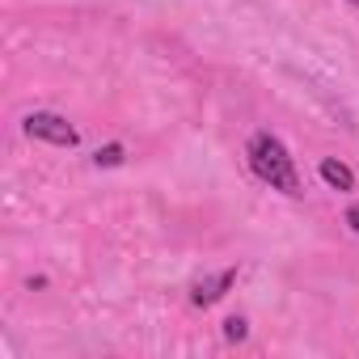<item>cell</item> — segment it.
I'll list each match as a JSON object with an SVG mask.
<instances>
[{
  "label": "cell",
  "mask_w": 359,
  "mask_h": 359,
  "mask_svg": "<svg viewBox=\"0 0 359 359\" xmlns=\"http://www.w3.org/2000/svg\"><path fill=\"white\" fill-rule=\"evenodd\" d=\"M250 165H254V173L262 177L271 191L300 195V173H296V165H292L287 148H283L275 135H266V131H262V135H254V140H250Z\"/></svg>",
  "instance_id": "6da1fadb"
},
{
  "label": "cell",
  "mask_w": 359,
  "mask_h": 359,
  "mask_svg": "<svg viewBox=\"0 0 359 359\" xmlns=\"http://www.w3.org/2000/svg\"><path fill=\"white\" fill-rule=\"evenodd\" d=\"M26 135L47 140V144H60V148H72V144H76V127H72L64 114H51V110L26 114Z\"/></svg>",
  "instance_id": "7a4b0ae2"
},
{
  "label": "cell",
  "mask_w": 359,
  "mask_h": 359,
  "mask_svg": "<svg viewBox=\"0 0 359 359\" xmlns=\"http://www.w3.org/2000/svg\"><path fill=\"white\" fill-rule=\"evenodd\" d=\"M233 283H237V271H220V275H212V279H199L195 292H191V300H195L199 309H208V304H216Z\"/></svg>",
  "instance_id": "3957f363"
},
{
  "label": "cell",
  "mask_w": 359,
  "mask_h": 359,
  "mask_svg": "<svg viewBox=\"0 0 359 359\" xmlns=\"http://www.w3.org/2000/svg\"><path fill=\"white\" fill-rule=\"evenodd\" d=\"M321 177H325L334 191H355V173H351L342 161H334V156H325V161H321Z\"/></svg>",
  "instance_id": "277c9868"
},
{
  "label": "cell",
  "mask_w": 359,
  "mask_h": 359,
  "mask_svg": "<svg viewBox=\"0 0 359 359\" xmlns=\"http://www.w3.org/2000/svg\"><path fill=\"white\" fill-rule=\"evenodd\" d=\"M118 161H123V144H106V148H97V156H93L97 169H102V165L110 169V165H118Z\"/></svg>",
  "instance_id": "5b68a950"
},
{
  "label": "cell",
  "mask_w": 359,
  "mask_h": 359,
  "mask_svg": "<svg viewBox=\"0 0 359 359\" xmlns=\"http://www.w3.org/2000/svg\"><path fill=\"white\" fill-rule=\"evenodd\" d=\"M245 334H250L245 317H229V321H224V338H229V342H245Z\"/></svg>",
  "instance_id": "8992f818"
},
{
  "label": "cell",
  "mask_w": 359,
  "mask_h": 359,
  "mask_svg": "<svg viewBox=\"0 0 359 359\" xmlns=\"http://www.w3.org/2000/svg\"><path fill=\"white\" fill-rule=\"evenodd\" d=\"M346 224H351V229H355V233H359V203H355V208H351V212H346Z\"/></svg>",
  "instance_id": "52a82bcc"
},
{
  "label": "cell",
  "mask_w": 359,
  "mask_h": 359,
  "mask_svg": "<svg viewBox=\"0 0 359 359\" xmlns=\"http://www.w3.org/2000/svg\"><path fill=\"white\" fill-rule=\"evenodd\" d=\"M351 5H359V0H351Z\"/></svg>",
  "instance_id": "ba28073f"
}]
</instances>
